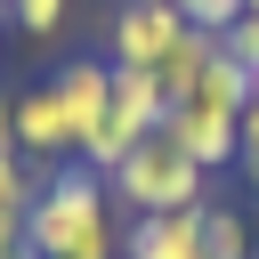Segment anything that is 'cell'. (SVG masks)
<instances>
[{"label": "cell", "mask_w": 259, "mask_h": 259, "mask_svg": "<svg viewBox=\"0 0 259 259\" xmlns=\"http://www.w3.org/2000/svg\"><path fill=\"white\" fill-rule=\"evenodd\" d=\"M24 251L32 259H121L113 227V186L89 162H57L24 210Z\"/></svg>", "instance_id": "6da1fadb"}, {"label": "cell", "mask_w": 259, "mask_h": 259, "mask_svg": "<svg viewBox=\"0 0 259 259\" xmlns=\"http://www.w3.org/2000/svg\"><path fill=\"white\" fill-rule=\"evenodd\" d=\"M202 178H210V170H202L194 154H178V146H170V130H154V138H146V146L105 178V186H113V202H121V210L154 219V210H202Z\"/></svg>", "instance_id": "7a4b0ae2"}, {"label": "cell", "mask_w": 259, "mask_h": 259, "mask_svg": "<svg viewBox=\"0 0 259 259\" xmlns=\"http://www.w3.org/2000/svg\"><path fill=\"white\" fill-rule=\"evenodd\" d=\"M178 40H186L178 0H121V8H113V32H105V65H138V73H154Z\"/></svg>", "instance_id": "3957f363"}, {"label": "cell", "mask_w": 259, "mask_h": 259, "mask_svg": "<svg viewBox=\"0 0 259 259\" xmlns=\"http://www.w3.org/2000/svg\"><path fill=\"white\" fill-rule=\"evenodd\" d=\"M8 113H16V154H24V162H40V170L73 162V121H65V97H57V81H40V89H16V97H8Z\"/></svg>", "instance_id": "277c9868"}, {"label": "cell", "mask_w": 259, "mask_h": 259, "mask_svg": "<svg viewBox=\"0 0 259 259\" xmlns=\"http://www.w3.org/2000/svg\"><path fill=\"white\" fill-rule=\"evenodd\" d=\"M49 81H57V97H65L73 154H81V138H89V130L105 121V105H113V65H105V57H73V65H57Z\"/></svg>", "instance_id": "5b68a950"}, {"label": "cell", "mask_w": 259, "mask_h": 259, "mask_svg": "<svg viewBox=\"0 0 259 259\" xmlns=\"http://www.w3.org/2000/svg\"><path fill=\"white\" fill-rule=\"evenodd\" d=\"M121 259H202V210H154V219H130Z\"/></svg>", "instance_id": "8992f818"}, {"label": "cell", "mask_w": 259, "mask_h": 259, "mask_svg": "<svg viewBox=\"0 0 259 259\" xmlns=\"http://www.w3.org/2000/svg\"><path fill=\"white\" fill-rule=\"evenodd\" d=\"M162 130H170V146H178V154H194L202 170L235 162V138H243V121H227V113H202V105H170V113H162Z\"/></svg>", "instance_id": "52a82bcc"}, {"label": "cell", "mask_w": 259, "mask_h": 259, "mask_svg": "<svg viewBox=\"0 0 259 259\" xmlns=\"http://www.w3.org/2000/svg\"><path fill=\"white\" fill-rule=\"evenodd\" d=\"M259 97V73L251 65H235L227 49H210V65L194 73V89L178 97V105H202V113H227V121H243V105Z\"/></svg>", "instance_id": "ba28073f"}, {"label": "cell", "mask_w": 259, "mask_h": 259, "mask_svg": "<svg viewBox=\"0 0 259 259\" xmlns=\"http://www.w3.org/2000/svg\"><path fill=\"white\" fill-rule=\"evenodd\" d=\"M210 49H219V32H194V24H186V40H178V49H170V57L154 65V81H162V97H170V105H178V97L194 89V73L210 65Z\"/></svg>", "instance_id": "9c48e42d"}, {"label": "cell", "mask_w": 259, "mask_h": 259, "mask_svg": "<svg viewBox=\"0 0 259 259\" xmlns=\"http://www.w3.org/2000/svg\"><path fill=\"white\" fill-rule=\"evenodd\" d=\"M202 259H251V219L227 202H202Z\"/></svg>", "instance_id": "30bf717a"}, {"label": "cell", "mask_w": 259, "mask_h": 259, "mask_svg": "<svg viewBox=\"0 0 259 259\" xmlns=\"http://www.w3.org/2000/svg\"><path fill=\"white\" fill-rule=\"evenodd\" d=\"M65 16H73V0H8V24H16V32H32V40L65 32Z\"/></svg>", "instance_id": "8fae6325"}, {"label": "cell", "mask_w": 259, "mask_h": 259, "mask_svg": "<svg viewBox=\"0 0 259 259\" xmlns=\"http://www.w3.org/2000/svg\"><path fill=\"white\" fill-rule=\"evenodd\" d=\"M219 49H227V57H235V65H251V73H259V16H251V8H243V16H235V24H227V32H219Z\"/></svg>", "instance_id": "7c38bea8"}, {"label": "cell", "mask_w": 259, "mask_h": 259, "mask_svg": "<svg viewBox=\"0 0 259 259\" xmlns=\"http://www.w3.org/2000/svg\"><path fill=\"white\" fill-rule=\"evenodd\" d=\"M178 16H186L194 32H227V24L243 16V0H178Z\"/></svg>", "instance_id": "4fadbf2b"}, {"label": "cell", "mask_w": 259, "mask_h": 259, "mask_svg": "<svg viewBox=\"0 0 259 259\" xmlns=\"http://www.w3.org/2000/svg\"><path fill=\"white\" fill-rule=\"evenodd\" d=\"M235 162H243V178L259 186V97L243 105V138H235Z\"/></svg>", "instance_id": "5bb4252c"}, {"label": "cell", "mask_w": 259, "mask_h": 259, "mask_svg": "<svg viewBox=\"0 0 259 259\" xmlns=\"http://www.w3.org/2000/svg\"><path fill=\"white\" fill-rule=\"evenodd\" d=\"M16 154V113H8V97H0V162Z\"/></svg>", "instance_id": "9a60e30c"}, {"label": "cell", "mask_w": 259, "mask_h": 259, "mask_svg": "<svg viewBox=\"0 0 259 259\" xmlns=\"http://www.w3.org/2000/svg\"><path fill=\"white\" fill-rule=\"evenodd\" d=\"M243 8H251V16H259V0H243Z\"/></svg>", "instance_id": "2e32d148"}, {"label": "cell", "mask_w": 259, "mask_h": 259, "mask_svg": "<svg viewBox=\"0 0 259 259\" xmlns=\"http://www.w3.org/2000/svg\"><path fill=\"white\" fill-rule=\"evenodd\" d=\"M16 259H32V251H16Z\"/></svg>", "instance_id": "e0dca14e"}, {"label": "cell", "mask_w": 259, "mask_h": 259, "mask_svg": "<svg viewBox=\"0 0 259 259\" xmlns=\"http://www.w3.org/2000/svg\"><path fill=\"white\" fill-rule=\"evenodd\" d=\"M0 259H16V251H0Z\"/></svg>", "instance_id": "ac0fdd59"}, {"label": "cell", "mask_w": 259, "mask_h": 259, "mask_svg": "<svg viewBox=\"0 0 259 259\" xmlns=\"http://www.w3.org/2000/svg\"><path fill=\"white\" fill-rule=\"evenodd\" d=\"M0 8H8V0H0Z\"/></svg>", "instance_id": "d6986e66"}]
</instances>
